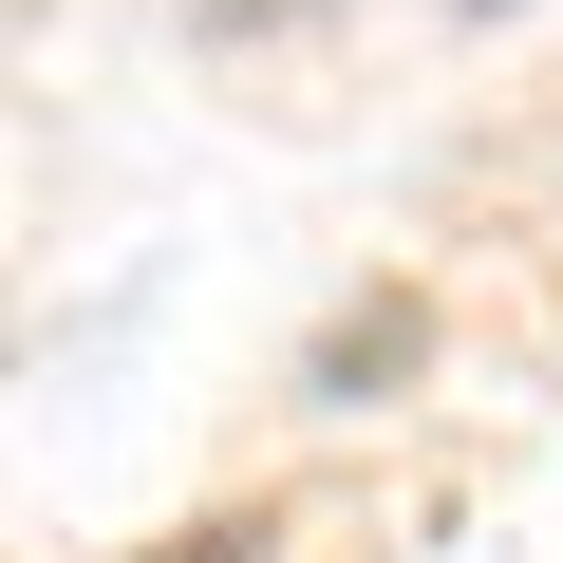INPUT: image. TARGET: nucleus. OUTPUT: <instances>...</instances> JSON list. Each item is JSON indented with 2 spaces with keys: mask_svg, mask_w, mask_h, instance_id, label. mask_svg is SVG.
<instances>
[{
  "mask_svg": "<svg viewBox=\"0 0 563 563\" xmlns=\"http://www.w3.org/2000/svg\"><path fill=\"white\" fill-rule=\"evenodd\" d=\"M207 20H263V0H207Z\"/></svg>",
  "mask_w": 563,
  "mask_h": 563,
  "instance_id": "f03ea898",
  "label": "nucleus"
},
{
  "mask_svg": "<svg viewBox=\"0 0 563 563\" xmlns=\"http://www.w3.org/2000/svg\"><path fill=\"white\" fill-rule=\"evenodd\" d=\"M169 563H244V526H188V544H169Z\"/></svg>",
  "mask_w": 563,
  "mask_h": 563,
  "instance_id": "f257e3e1",
  "label": "nucleus"
}]
</instances>
